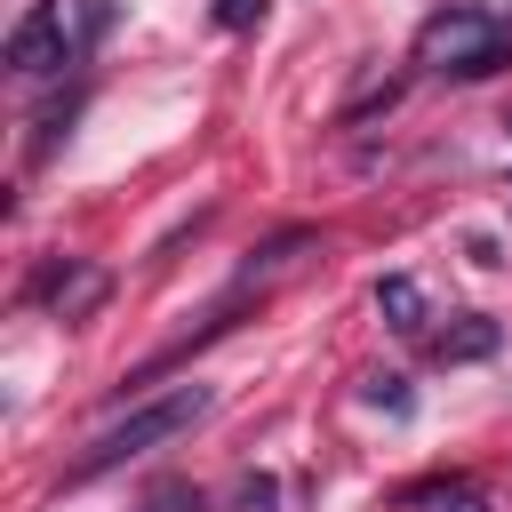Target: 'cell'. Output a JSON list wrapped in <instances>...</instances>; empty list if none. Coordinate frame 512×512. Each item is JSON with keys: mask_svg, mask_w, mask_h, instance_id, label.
Returning a JSON list of instances; mask_svg holds the SVG:
<instances>
[{"mask_svg": "<svg viewBox=\"0 0 512 512\" xmlns=\"http://www.w3.org/2000/svg\"><path fill=\"white\" fill-rule=\"evenodd\" d=\"M40 296H48V312H56V320H80V312H96V304H104V272L64 256V272H48V280H40Z\"/></svg>", "mask_w": 512, "mask_h": 512, "instance_id": "277c9868", "label": "cell"}, {"mask_svg": "<svg viewBox=\"0 0 512 512\" xmlns=\"http://www.w3.org/2000/svg\"><path fill=\"white\" fill-rule=\"evenodd\" d=\"M368 400L392 408V416H408V384H400V376H368Z\"/></svg>", "mask_w": 512, "mask_h": 512, "instance_id": "30bf717a", "label": "cell"}, {"mask_svg": "<svg viewBox=\"0 0 512 512\" xmlns=\"http://www.w3.org/2000/svg\"><path fill=\"white\" fill-rule=\"evenodd\" d=\"M376 312H384L400 336H416V328H424V288H416L408 272H392V280H376Z\"/></svg>", "mask_w": 512, "mask_h": 512, "instance_id": "8992f818", "label": "cell"}, {"mask_svg": "<svg viewBox=\"0 0 512 512\" xmlns=\"http://www.w3.org/2000/svg\"><path fill=\"white\" fill-rule=\"evenodd\" d=\"M136 512H200V488H192V480H160Z\"/></svg>", "mask_w": 512, "mask_h": 512, "instance_id": "52a82bcc", "label": "cell"}, {"mask_svg": "<svg viewBox=\"0 0 512 512\" xmlns=\"http://www.w3.org/2000/svg\"><path fill=\"white\" fill-rule=\"evenodd\" d=\"M208 416V384H184V392H168V400H152V408H136L128 424H112L88 456H80V472L72 480H96V472H112V464H128V456H144V448H160V440H176L184 424H200Z\"/></svg>", "mask_w": 512, "mask_h": 512, "instance_id": "7a4b0ae2", "label": "cell"}, {"mask_svg": "<svg viewBox=\"0 0 512 512\" xmlns=\"http://www.w3.org/2000/svg\"><path fill=\"white\" fill-rule=\"evenodd\" d=\"M496 344H504V328H496V320H480V312H464L456 328H440V336H432V360H448V368H456V360H488Z\"/></svg>", "mask_w": 512, "mask_h": 512, "instance_id": "5b68a950", "label": "cell"}, {"mask_svg": "<svg viewBox=\"0 0 512 512\" xmlns=\"http://www.w3.org/2000/svg\"><path fill=\"white\" fill-rule=\"evenodd\" d=\"M416 504H432V512H488L480 488H448V480H440V488H416Z\"/></svg>", "mask_w": 512, "mask_h": 512, "instance_id": "ba28073f", "label": "cell"}, {"mask_svg": "<svg viewBox=\"0 0 512 512\" xmlns=\"http://www.w3.org/2000/svg\"><path fill=\"white\" fill-rule=\"evenodd\" d=\"M416 64H432L440 80H488L512 64V32L488 8H432L416 24Z\"/></svg>", "mask_w": 512, "mask_h": 512, "instance_id": "6da1fadb", "label": "cell"}, {"mask_svg": "<svg viewBox=\"0 0 512 512\" xmlns=\"http://www.w3.org/2000/svg\"><path fill=\"white\" fill-rule=\"evenodd\" d=\"M264 16H272V0H216V24L224 32H256Z\"/></svg>", "mask_w": 512, "mask_h": 512, "instance_id": "9c48e42d", "label": "cell"}, {"mask_svg": "<svg viewBox=\"0 0 512 512\" xmlns=\"http://www.w3.org/2000/svg\"><path fill=\"white\" fill-rule=\"evenodd\" d=\"M72 56H80L72 8H56V0H32V8L16 16V32H8V64H16V72H56V64H72Z\"/></svg>", "mask_w": 512, "mask_h": 512, "instance_id": "3957f363", "label": "cell"}]
</instances>
